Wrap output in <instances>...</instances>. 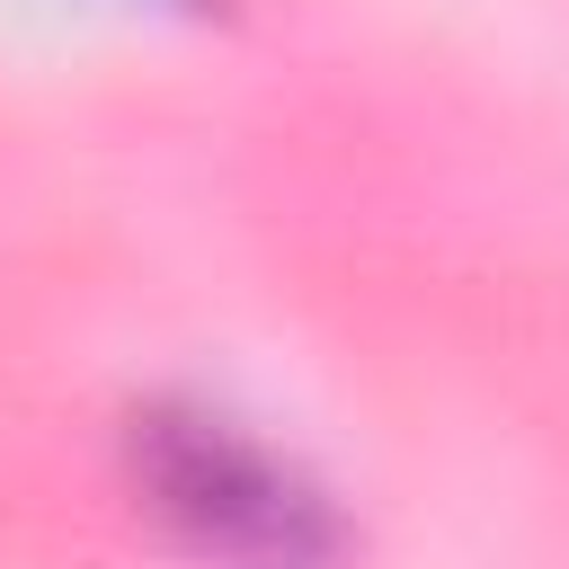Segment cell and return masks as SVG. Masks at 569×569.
Wrapping results in <instances>:
<instances>
[{
	"mask_svg": "<svg viewBox=\"0 0 569 569\" xmlns=\"http://www.w3.org/2000/svg\"><path fill=\"white\" fill-rule=\"evenodd\" d=\"M151 489L160 507L204 542V551H231V560H258V569H311L329 551V525L320 507L276 480L267 453L231 445L222 427H160L151 436Z\"/></svg>",
	"mask_w": 569,
	"mask_h": 569,
	"instance_id": "obj_1",
	"label": "cell"
}]
</instances>
